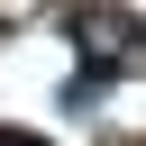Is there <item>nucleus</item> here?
Wrapping results in <instances>:
<instances>
[{"label": "nucleus", "mask_w": 146, "mask_h": 146, "mask_svg": "<svg viewBox=\"0 0 146 146\" xmlns=\"http://www.w3.org/2000/svg\"><path fill=\"white\" fill-rule=\"evenodd\" d=\"M73 36H82V64H73V82H64V100H73V110H82V100H100L119 73H137V64H146V27H137V18L73 9Z\"/></svg>", "instance_id": "1"}, {"label": "nucleus", "mask_w": 146, "mask_h": 146, "mask_svg": "<svg viewBox=\"0 0 146 146\" xmlns=\"http://www.w3.org/2000/svg\"><path fill=\"white\" fill-rule=\"evenodd\" d=\"M0 146H46V137H18V128H0Z\"/></svg>", "instance_id": "2"}]
</instances>
